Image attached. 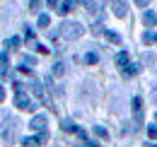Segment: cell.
<instances>
[{"label":"cell","instance_id":"19","mask_svg":"<svg viewBox=\"0 0 157 147\" xmlns=\"http://www.w3.org/2000/svg\"><path fill=\"white\" fill-rule=\"evenodd\" d=\"M143 43H147V46L155 43V34H152V32H145V34H143Z\"/></svg>","mask_w":157,"mask_h":147},{"label":"cell","instance_id":"17","mask_svg":"<svg viewBox=\"0 0 157 147\" xmlns=\"http://www.w3.org/2000/svg\"><path fill=\"white\" fill-rule=\"evenodd\" d=\"M106 41H111V43H116V46H118V43H121V36H118L116 32H106Z\"/></svg>","mask_w":157,"mask_h":147},{"label":"cell","instance_id":"12","mask_svg":"<svg viewBox=\"0 0 157 147\" xmlns=\"http://www.w3.org/2000/svg\"><path fill=\"white\" fill-rule=\"evenodd\" d=\"M60 128L65 130V133H78V126H75V123H73V121H68V118H63V121H60Z\"/></svg>","mask_w":157,"mask_h":147},{"label":"cell","instance_id":"21","mask_svg":"<svg viewBox=\"0 0 157 147\" xmlns=\"http://www.w3.org/2000/svg\"><path fill=\"white\" fill-rule=\"evenodd\" d=\"M94 133H97L99 138H109V133H106V128H101V126H94Z\"/></svg>","mask_w":157,"mask_h":147},{"label":"cell","instance_id":"28","mask_svg":"<svg viewBox=\"0 0 157 147\" xmlns=\"http://www.w3.org/2000/svg\"><path fill=\"white\" fill-rule=\"evenodd\" d=\"M155 118H157V113H155Z\"/></svg>","mask_w":157,"mask_h":147},{"label":"cell","instance_id":"16","mask_svg":"<svg viewBox=\"0 0 157 147\" xmlns=\"http://www.w3.org/2000/svg\"><path fill=\"white\" fill-rule=\"evenodd\" d=\"M17 46H20V39L17 36H10L7 41H5V48H7V51H15Z\"/></svg>","mask_w":157,"mask_h":147},{"label":"cell","instance_id":"10","mask_svg":"<svg viewBox=\"0 0 157 147\" xmlns=\"http://www.w3.org/2000/svg\"><path fill=\"white\" fill-rule=\"evenodd\" d=\"M143 24H145V27H150V29L157 27V15L152 12V10H147V12L143 15Z\"/></svg>","mask_w":157,"mask_h":147},{"label":"cell","instance_id":"27","mask_svg":"<svg viewBox=\"0 0 157 147\" xmlns=\"http://www.w3.org/2000/svg\"><path fill=\"white\" fill-rule=\"evenodd\" d=\"M155 43H157V34H155Z\"/></svg>","mask_w":157,"mask_h":147},{"label":"cell","instance_id":"14","mask_svg":"<svg viewBox=\"0 0 157 147\" xmlns=\"http://www.w3.org/2000/svg\"><path fill=\"white\" fill-rule=\"evenodd\" d=\"M116 65L121 68V70H123V68L128 65V53H126V51H121V53L116 55Z\"/></svg>","mask_w":157,"mask_h":147},{"label":"cell","instance_id":"18","mask_svg":"<svg viewBox=\"0 0 157 147\" xmlns=\"http://www.w3.org/2000/svg\"><path fill=\"white\" fill-rule=\"evenodd\" d=\"M97 60H99L97 53H87L85 55V63H87V65H97Z\"/></svg>","mask_w":157,"mask_h":147},{"label":"cell","instance_id":"22","mask_svg":"<svg viewBox=\"0 0 157 147\" xmlns=\"http://www.w3.org/2000/svg\"><path fill=\"white\" fill-rule=\"evenodd\" d=\"M147 138L157 140V128H155V126H150V128H147Z\"/></svg>","mask_w":157,"mask_h":147},{"label":"cell","instance_id":"3","mask_svg":"<svg viewBox=\"0 0 157 147\" xmlns=\"http://www.w3.org/2000/svg\"><path fill=\"white\" fill-rule=\"evenodd\" d=\"M32 92L36 94V99H39L44 106H48V109H51V96H48V92H46V87H41V82H36V80L32 82Z\"/></svg>","mask_w":157,"mask_h":147},{"label":"cell","instance_id":"9","mask_svg":"<svg viewBox=\"0 0 157 147\" xmlns=\"http://www.w3.org/2000/svg\"><path fill=\"white\" fill-rule=\"evenodd\" d=\"M101 2H87V15H92V19H101Z\"/></svg>","mask_w":157,"mask_h":147},{"label":"cell","instance_id":"13","mask_svg":"<svg viewBox=\"0 0 157 147\" xmlns=\"http://www.w3.org/2000/svg\"><path fill=\"white\" fill-rule=\"evenodd\" d=\"M51 75H53V77H63V75H65V63H53V70H51Z\"/></svg>","mask_w":157,"mask_h":147},{"label":"cell","instance_id":"20","mask_svg":"<svg viewBox=\"0 0 157 147\" xmlns=\"http://www.w3.org/2000/svg\"><path fill=\"white\" fill-rule=\"evenodd\" d=\"M51 24V17L48 15H39V27H48Z\"/></svg>","mask_w":157,"mask_h":147},{"label":"cell","instance_id":"8","mask_svg":"<svg viewBox=\"0 0 157 147\" xmlns=\"http://www.w3.org/2000/svg\"><path fill=\"white\" fill-rule=\"evenodd\" d=\"M48 7H56V12H58V15H68L75 5H73V2H56V0H51V2H48Z\"/></svg>","mask_w":157,"mask_h":147},{"label":"cell","instance_id":"25","mask_svg":"<svg viewBox=\"0 0 157 147\" xmlns=\"http://www.w3.org/2000/svg\"><path fill=\"white\" fill-rule=\"evenodd\" d=\"M5 60H7V55H5V53H0V65H5Z\"/></svg>","mask_w":157,"mask_h":147},{"label":"cell","instance_id":"6","mask_svg":"<svg viewBox=\"0 0 157 147\" xmlns=\"http://www.w3.org/2000/svg\"><path fill=\"white\" fill-rule=\"evenodd\" d=\"M46 123H48V121H46V116H34L29 126H32V130H36V133L44 135V133H46Z\"/></svg>","mask_w":157,"mask_h":147},{"label":"cell","instance_id":"2","mask_svg":"<svg viewBox=\"0 0 157 147\" xmlns=\"http://www.w3.org/2000/svg\"><path fill=\"white\" fill-rule=\"evenodd\" d=\"M82 34H85V29H82V24H80V22H63V24H60V36L68 39V41L80 39Z\"/></svg>","mask_w":157,"mask_h":147},{"label":"cell","instance_id":"4","mask_svg":"<svg viewBox=\"0 0 157 147\" xmlns=\"http://www.w3.org/2000/svg\"><path fill=\"white\" fill-rule=\"evenodd\" d=\"M15 106L22 109V111H34V109H36V106H34V101H32L24 92H17V96H15Z\"/></svg>","mask_w":157,"mask_h":147},{"label":"cell","instance_id":"23","mask_svg":"<svg viewBox=\"0 0 157 147\" xmlns=\"http://www.w3.org/2000/svg\"><path fill=\"white\" fill-rule=\"evenodd\" d=\"M24 39H27V41H29V43H32V41H34V32H32V29H29V27H27V32H24Z\"/></svg>","mask_w":157,"mask_h":147},{"label":"cell","instance_id":"5","mask_svg":"<svg viewBox=\"0 0 157 147\" xmlns=\"http://www.w3.org/2000/svg\"><path fill=\"white\" fill-rule=\"evenodd\" d=\"M131 109H133V116H136V126H143V99L140 96H133Z\"/></svg>","mask_w":157,"mask_h":147},{"label":"cell","instance_id":"15","mask_svg":"<svg viewBox=\"0 0 157 147\" xmlns=\"http://www.w3.org/2000/svg\"><path fill=\"white\" fill-rule=\"evenodd\" d=\"M121 73L126 75V77H133V75H138V73H140V68H138V65H131V63H128V65H126V68H123Z\"/></svg>","mask_w":157,"mask_h":147},{"label":"cell","instance_id":"26","mask_svg":"<svg viewBox=\"0 0 157 147\" xmlns=\"http://www.w3.org/2000/svg\"><path fill=\"white\" fill-rule=\"evenodd\" d=\"M2 99H5V89L0 87V101H2Z\"/></svg>","mask_w":157,"mask_h":147},{"label":"cell","instance_id":"24","mask_svg":"<svg viewBox=\"0 0 157 147\" xmlns=\"http://www.w3.org/2000/svg\"><path fill=\"white\" fill-rule=\"evenodd\" d=\"M143 60H145V63H152V60H155V55H152V53H143Z\"/></svg>","mask_w":157,"mask_h":147},{"label":"cell","instance_id":"7","mask_svg":"<svg viewBox=\"0 0 157 147\" xmlns=\"http://www.w3.org/2000/svg\"><path fill=\"white\" fill-rule=\"evenodd\" d=\"M46 140H48V135H46V133L39 135V138H24V140H22V147H41Z\"/></svg>","mask_w":157,"mask_h":147},{"label":"cell","instance_id":"1","mask_svg":"<svg viewBox=\"0 0 157 147\" xmlns=\"http://www.w3.org/2000/svg\"><path fill=\"white\" fill-rule=\"evenodd\" d=\"M17 130H20V121L7 116L5 123H2V140H5L7 145H15V140H17Z\"/></svg>","mask_w":157,"mask_h":147},{"label":"cell","instance_id":"11","mask_svg":"<svg viewBox=\"0 0 157 147\" xmlns=\"http://www.w3.org/2000/svg\"><path fill=\"white\" fill-rule=\"evenodd\" d=\"M111 7H114V15H116V17H126V10H128V5H126V2H111Z\"/></svg>","mask_w":157,"mask_h":147}]
</instances>
